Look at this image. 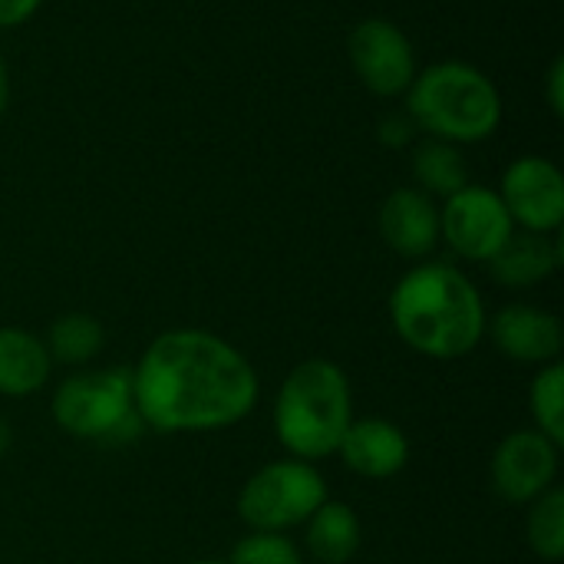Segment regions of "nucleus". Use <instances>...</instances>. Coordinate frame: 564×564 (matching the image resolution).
<instances>
[{
    "instance_id": "nucleus-1",
    "label": "nucleus",
    "mask_w": 564,
    "mask_h": 564,
    "mask_svg": "<svg viewBox=\"0 0 564 564\" xmlns=\"http://www.w3.org/2000/svg\"><path fill=\"white\" fill-rule=\"evenodd\" d=\"M261 397L251 360L212 330L159 334L132 370L135 416L155 433H212L241 423Z\"/></svg>"
},
{
    "instance_id": "nucleus-2",
    "label": "nucleus",
    "mask_w": 564,
    "mask_h": 564,
    "mask_svg": "<svg viewBox=\"0 0 564 564\" xmlns=\"http://www.w3.org/2000/svg\"><path fill=\"white\" fill-rule=\"evenodd\" d=\"M390 324L416 354L459 360L482 344L489 321L479 288L459 268L423 261L390 291Z\"/></svg>"
},
{
    "instance_id": "nucleus-3",
    "label": "nucleus",
    "mask_w": 564,
    "mask_h": 564,
    "mask_svg": "<svg viewBox=\"0 0 564 564\" xmlns=\"http://www.w3.org/2000/svg\"><path fill=\"white\" fill-rule=\"evenodd\" d=\"M403 109L426 139H443L459 149L492 139L502 126L499 86L486 69L463 59H440L420 69Z\"/></svg>"
},
{
    "instance_id": "nucleus-4",
    "label": "nucleus",
    "mask_w": 564,
    "mask_h": 564,
    "mask_svg": "<svg viewBox=\"0 0 564 564\" xmlns=\"http://www.w3.org/2000/svg\"><path fill=\"white\" fill-rule=\"evenodd\" d=\"M350 423V380L334 360L311 357L284 377L274 403V433L291 459H327L330 453H337Z\"/></svg>"
},
{
    "instance_id": "nucleus-5",
    "label": "nucleus",
    "mask_w": 564,
    "mask_h": 564,
    "mask_svg": "<svg viewBox=\"0 0 564 564\" xmlns=\"http://www.w3.org/2000/svg\"><path fill=\"white\" fill-rule=\"evenodd\" d=\"M50 413L73 440L116 443L132 440L142 420L132 400V370H86L66 377L50 403Z\"/></svg>"
},
{
    "instance_id": "nucleus-6",
    "label": "nucleus",
    "mask_w": 564,
    "mask_h": 564,
    "mask_svg": "<svg viewBox=\"0 0 564 564\" xmlns=\"http://www.w3.org/2000/svg\"><path fill=\"white\" fill-rule=\"evenodd\" d=\"M327 502V482L314 463L278 459L261 466L238 492V519L251 532H288Z\"/></svg>"
},
{
    "instance_id": "nucleus-7",
    "label": "nucleus",
    "mask_w": 564,
    "mask_h": 564,
    "mask_svg": "<svg viewBox=\"0 0 564 564\" xmlns=\"http://www.w3.org/2000/svg\"><path fill=\"white\" fill-rule=\"evenodd\" d=\"M512 231L516 225L496 188L469 182L440 205V241H446L463 261L489 264Z\"/></svg>"
},
{
    "instance_id": "nucleus-8",
    "label": "nucleus",
    "mask_w": 564,
    "mask_h": 564,
    "mask_svg": "<svg viewBox=\"0 0 564 564\" xmlns=\"http://www.w3.org/2000/svg\"><path fill=\"white\" fill-rule=\"evenodd\" d=\"M347 56L364 89L380 99L406 96L410 83L420 73L413 40L387 17L360 20L347 36Z\"/></svg>"
},
{
    "instance_id": "nucleus-9",
    "label": "nucleus",
    "mask_w": 564,
    "mask_h": 564,
    "mask_svg": "<svg viewBox=\"0 0 564 564\" xmlns=\"http://www.w3.org/2000/svg\"><path fill=\"white\" fill-rule=\"evenodd\" d=\"M499 198L516 228L558 235L564 221V175L545 155H519L499 178Z\"/></svg>"
},
{
    "instance_id": "nucleus-10",
    "label": "nucleus",
    "mask_w": 564,
    "mask_h": 564,
    "mask_svg": "<svg viewBox=\"0 0 564 564\" xmlns=\"http://www.w3.org/2000/svg\"><path fill=\"white\" fill-rule=\"evenodd\" d=\"M562 446L539 430L509 433L492 456V486L512 506H529L555 486Z\"/></svg>"
},
{
    "instance_id": "nucleus-11",
    "label": "nucleus",
    "mask_w": 564,
    "mask_h": 564,
    "mask_svg": "<svg viewBox=\"0 0 564 564\" xmlns=\"http://www.w3.org/2000/svg\"><path fill=\"white\" fill-rule=\"evenodd\" d=\"M377 225L393 254L406 261H423L440 245V202L416 185H400L383 198Z\"/></svg>"
},
{
    "instance_id": "nucleus-12",
    "label": "nucleus",
    "mask_w": 564,
    "mask_h": 564,
    "mask_svg": "<svg viewBox=\"0 0 564 564\" xmlns=\"http://www.w3.org/2000/svg\"><path fill=\"white\" fill-rule=\"evenodd\" d=\"M496 350L506 360L549 367L562 357V321L532 304H509L486 324Z\"/></svg>"
},
{
    "instance_id": "nucleus-13",
    "label": "nucleus",
    "mask_w": 564,
    "mask_h": 564,
    "mask_svg": "<svg viewBox=\"0 0 564 564\" xmlns=\"http://www.w3.org/2000/svg\"><path fill=\"white\" fill-rule=\"evenodd\" d=\"M337 456L350 473L364 479H393L410 463V440L397 423L367 416L347 426Z\"/></svg>"
},
{
    "instance_id": "nucleus-14",
    "label": "nucleus",
    "mask_w": 564,
    "mask_h": 564,
    "mask_svg": "<svg viewBox=\"0 0 564 564\" xmlns=\"http://www.w3.org/2000/svg\"><path fill=\"white\" fill-rule=\"evenodd\" d=\"M562 238L558 235H535L516 228L512 238L499 248V254L489 261L492 278L502 288H535L549 281L562 268Z\"/></svg>"
},
{
    "instance_id": "nucleus-15",
    "label": "nucleus",
    "mask_w": 564,
    "mask_h": 564,
    "mask_svg": "<svg viewBox=\"0 0 564 564\" xmlns=\"http://www.w3.org/2000/svg\"><path fill=\"white\" fill-rule=\"evenodd\" d=\"M46 344L23 327H0V397H33L50 380Z\"/></svg>"
},
{
    "instance_id": "nucleus-16",
    "label": "nucleus",
    "mask_w": 564,
    "mask_h": 564,
    "mask_svg": "<svg viewBox=\"0 0 564 564\" xmlns=\"http://www.w3.org/2000/svg\"><path fill=\"white\" fill-rule=\"evenodd\" d=\"M307 552L321 564H347L364 542V529L357 512L347 502L327 499L307 522Z\"/></svg>"
},
{
    "instance_id": "nucleus-17",
    "label": "nucleus",
    "mask_w": 564,
    "mask_h": 564,
    "mask_svg": "<svg viewBox=\"0 0 564 564\" xmlns=\"http://www.w3.org/2000/svg\"><path fill=\"white\" fill-rule=\"evenodd\" d=\"M413 178L416 188L430 198H449L469 185V162L459 145L443 139H423L413 149Z\"/></svg>"
},
{
    "instance_id": "nucleus-18",
    "label": "nucleus",
    "mask_w": 564,
    "mask_h": 564,
    "mask_svg": "<svg viewBox=\"0 0 564 564\" xmlns=\"http://www.w3.org/2000/svg\"><path fill=\"white\" fill-rule=\"evenodd\" d=\"M43 344H46L53 364L83 367V364H89V360H96L102 354L106 330L89 314H63V317H56L50 324V334H46Z\"/></svg>"
},
{
    "instance_id": "nucleus-19",
    "label": "nucleus",
    "mask_w": 564,
    "mask_h": 564,
    "mask_svg": "<svg viewBox=\"0 0 564 564\" xmlns=\"http://www.w3.org/2000/svg\"><path fill=\"white\" fill-rule=\"evenodd\" d=\"M525 539L542 562L555 564L564 558V492L558 486L529 502Z\"/></svg>"
},
{
    "instance_id": "nucleus-20",
    "label": "nucleus",
    "mask_w": 564,
    "mask_h": 564,
    "mask_svg": "<svg viewBox=\"0 0 564 564\" xmlns=\"http://www.w3.org/2000/svg\"><path fill=\"white\" fill-rule=\"evenodd\" d=\"M529 410L535 416V430L552 443L564 446V367L549 364L539 367V377L529 387Z\"/></svg>"
},
{
    "instance_id": "nucleus-21",
    "label": "nucleus",
    "mask_w": 564,
    "mask_h": 564,
    "mask_svg": "<svg viewBox=\"0 0 564 564\" xmlns=\"http://www.w3.org/2000/svg\"><path fill=\"white\" fill-rule=\"evenodd\" d=\"M225 564H301V549L284 532H248Z\"/></svg>"
},
{
    "instance_id": "nucleus-22",
    "label": "nucleus",
    "mask_w": 564,
    "mask_h": 564,
    "mask_svg": "<svg viewBox=\"0 0 564 564\" xmlns=\"http://www.w3.org/2000/svg\"><path fill=\"white\" fill-rule=\"evenodd\" d=\"M416 135H420V129L413 126V119H410L406 109L387 112V116L377 122V139H380L387 149H406Z\"/></svg>"
},
{
    "instance_id": "nucleus-23",
    "label": "nucleus",
    "mask_w": 564,
    "mask_h": 564,
    "mask_svg": "<svg viewBox=\"0 0 564 564\" xmlns=\"http://www.w3.org/2000/svg\"><path fill=\"white\" fill-rule=\"evenodd\" d=\"M545 102L552 116H564V56H555L545 69Z\"/></svg>"
},
{
    "instance_id": "nucleus-24",
    "label": "nucleus",
    "mask_w": 564,
    "mask_h": 564,
    "mask_svg": "<svg viewBox=\"0 0 564 564\" xmlns=\"http://www.w3.org/2000/svg\"><path fill=\"white\" fill-rule=\"evenodd\" d=\"M40 7L43 0H0V30H13L26 23Z\"/></svg>"
},
{
    "instance_id": "nucleus-25",
    "label": "nucleus",
    "mask_w": 564,
    "mask_h": 564,
    "mask_svg": "<svg viewBox=\"0 0 564 564\" xmlns=\"http://www.w3.org/2000/svg\"><path fill=\"white\" fill-rule=\"evenodd\" d=\"M10 93H13V86H10V66H7V59H3V53H0V119H3L7 109H10Z\"/></svg>"
},
{
    "instance_id": "nucleus-26",
    "label": "nucleus",
    "mask_w": 564,
    "mask_h": 564,
    "mask_svg": "<svg viewBox=\"0 0 564 564\" xmlns=\"http://www.w3.org/2000/svg\"><path fill=\"white\" fill-rule=\"evenodd\" d=\"M13 446V426L0 416V459L7 456V449Z\"/></svg>"
},
{
    "instance_id": "nucleus-27",
    "label": "nucleus",
    "mask_w": 564,
    "mask_h": 564,
    "mask_svg": "<svg viewBox=\"0 0 564 564\" xmlns=\"http://www.w3.org/2000/svg\"><path fill=\"white\" fill-rule=\"evenodd\" d=\"M188 564H225V562H215V558H202V562H188Z\"/></svg>"
}]
</instances>
